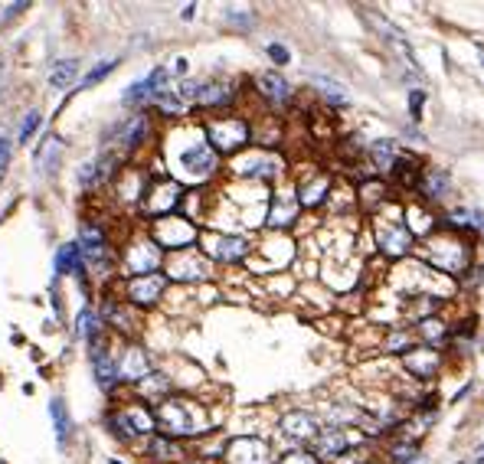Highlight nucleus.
Here are the masks:
<instances>
[{
	"instance_id": "nucleus-29",
	"label": "nucleus",
	"mask_w": 484,
	"mask_h": 464,
	"mask_svg": "<svg viewBox=\"0 0 484 464\" xmlns=\"http://www.w3.org/2000/svg\"><path fill=\"white\" fill-rule=\"evenodd\" d=\"M295 206H298L295 200H288V203H285V200H279V206L272 209V226H285V223L295 216Z\"/></svg>"
},
{
	"instance_id": "nucleus-12",
	"label": "nucleus",
	"mask_w": 484,
	"mask_h": 464,
	"mask_svg": "<svg viewBox=\"0 0 484 464\" xmlns=\"http://www.w3.org/2000/svg\"><path fill=\"white\" fill-rule=\"evenodd\" d=\"M380 236V246L387 248L389 255H403L409 248V229L403 226V223H393V226H380L377 229Z\"/></svg>"
},
{
	"instance_id": "nucleus-33",
	"label": "nucleus",
	"mask_w": 484,
	"mask_h": 464,
	"mask_svg": "<svg viewBox=\"0 0 484 464\" xmlns=\"http://www.w3.org/2000/svg\"><path fill=\"white\" fill-rule=\"evenodd\" d=\"M79 246H105V236L95 226H82L79 229Z\"/></svg>"
},
{
	"instance_id": "nucleus-2",
	"label": "nucleus",
	"mask_w": 484,
	"mask_h": 464,
	"mask_svg": "<svg viewBox=\"0 0 484 464\" xmlns=\"http://www.w3.org/2000/svg\"><path fill=\"white\" fill-rule=\"evenodd\" d=\"M196 239V229L190 219L180 216H161L154 223V242L164 248H187Z\"/></svg>"
},
{
	"instance_id": "nucleus-31",
	"label": "nucleus",
	"mask_w": 484,
	"mask_h": 464,
	"mask_svg": "<svg viewBox=\"0 0 484 464\" xmlns=\"http://www.w3.org/2000/svg\"><path fill=\"white\" fill-rule=\"evenodd\" d=\"M151 454H157V458H180V448H177L171 438H154Z\"/></svg>"
},
{
	"instance_id": "nucleus-19",
	"label": "nucleus",
	"mask_w": 484,
	"mask_h": 464,
	"mask_svg": "<svg viewBox=\"0 0 484 464\" xmlns=\"http://www.w3.org/2000/svg\"><path fill=\"white\" fill-rule=\"evenodd\" d=\"M49 415H53L56 438H59V445H65V442H69V432H72V422H69L65 402H63V399H53V406H49Z\"/></svg>"
},
{
	"instance_id": "nucleus-39",
	"label": "nucleus",
	"mask_w": 484,
	"mask_h": 464,
	"mask_svg": "<svg viewBox=\"0 0 484 464\" xmlns=\"http://www.w3.org/2000/svg\"><path fill=\"white\" fill-rule=\"evenodd\" d=\"M269 56L275 59V63H288V49H285V46H279V43L269 46Z\"/></svg>"
},
{
	"instance_id": "nucleus-26",
	"label": "nucleus",
	"mask_w": 484,
	"mask_h": 464,
	"mask_svg": "<svg viewBox=\"0 0 484 464\" xmlns=\"http://www.w3.org/2000/svg\"><path fill=\"white\" fill-rule=\"evenodd\" d=\"M426 193L429 196H445L448 193V173L432 170L429 177H426Z\"/></svg>"
},
{
	"instance_id": "nucleus-34",
	"label": "nucleus",
	"mask_w": 484,
	"mask_h": 464,
	"mask_svg": "<svg viewBox=\"0 0 484 464\" xmlns=\"http://www.w3.org/2000/svg\"><path fill=\"white\" fill-rule=\"evenodd\" d=\"M144 98H151V92H148V86L144 82H134V86L125 92V105H141Z\"/></svg>"
},
{
	"instance_id": "nucleus-17",
	"label": "nucleus",
	"mask_w": 484,
	"mask_h": 464,
	"mask_svg": "<svg viewBox=\"0 0 484 464\" xmlns=\"http://www.w3.org/2000/svg\"><path fill=\"white\" fill-rule=\"evenodd\" d=\"M76 76H79L76 59H59V63L53 65V72H49V86L53 88H69L72 82H76Z\"/></svg>"
},
{
	"instance_id": "nucleus-9",
	"label": "nucleus",
	"mask_w": 484,
	"mask_h": 464,
	"mask_svg": "<svg viewBox=\"0 0 484 464\" xmlns=\"http://www.w3.org/2000/svg\"><path fill=\"white\" fill-rule=\"evenodd\" d=\"M151 373V363H148V353L141 350V346H128L125 356H121L118 363V376L121 379H131V383H141V379Z\"/></svg>"
},
{
	"instance_id": "nucleus-30",
	"label": "nucleus",
	"mask_w": 484,
	"mask_h": 464,
	"mask_svg": "<svg viewBox=\"0 0 484 464\" xmlns=\"http://www.w3.org/2000/svg\"><path fill=\"white\" fill-rule=\"evenodd\" d=\"M373 157H377L380 167H389V163H393V157H396L393 141H377V144H373Z\"/></svg>"
},
{
	"instance_id": "nucleus-16",
	"label": "nucleus",
	"mask_w": 484,
	"mask_h": 464,
	"mask_svg": "<svg viewBox=\"0 0 484 464\" xmlns=\"http://www.w3.org/2000/svg\"><path fill=\"white\" fill-rule=\"evenodd\" d=\"M177 200H180V186L177 184H164V186H157L151 193V213H161V216H167V209L171 206H177Z\"/></svg>"
},
{
	"instance_id": "nucleus-37",
	"label": "nucleus",
	"mask_w": 484,
	"mask_h": 464,
	"mask_svg": "<svg viewBox=\"0 0 484 464\" xmlns=\"http://www.w3.org/2000/svg\"><path fill=\"white\" fill-rule=\"evenodd\" d=\"M98 177V163H86V167H82V170H79V184H92V180H95Z\"/></svg>"
},
{
	"instance_id": "nucleus-1",
	"label": "nucleus",
	"mask_w": 484,
	"mask_h": 464,
	"mask_svg": "<svg viewBox=\"0 0 484 464\" xmlns=\"http://www.w3.org/2000/svg\"><path fill=\"white\" fill-rule=\"evenodd\" d=\"M154 422H157L167 435H196L206 429L203 415H200V409H196L190 399H164L161 406H157Z\"/></svg>"
},
{
	"instance_id": "nucleus-18",
	"label": "nucleus",
	"mask_w": 484,
	"mask_h": 464,
	"mask_svg": "<svg viewBox=\"0 0 484 464\" xmlns=\"http://www.w3.org/2000/svg\"><path fill=\"white\" fill-rule=\"evenodd\" d=\"M144 128H148V125H144V118H141V115H134V118L125 121V125L118 128L115 141H118L121 147H134V144H138V141L144 138Z\"/></svg>"
},
{
	"instance_id": "nucleus-13",
	"label": "nucleus",
	"mask_w": 484,
	"mask_h": 464,
	"mask_svg": "<svg viewBox=\"0 0 484 464\" xmlns=\"http://www.w3.org/2000/svg\"><path fill=\"white\" fill-rule=\"evenodd\" d=\"M206 262L196 259L194 252H183V259H177L171 265V278H183V281H196V278H206Z\"/></svg>"
},
{
	"instance_id": "nucleus-4",
	"label": "nucleus",
	"mask_w": 484,
	"mask_h": 464,
	"mask_svg": "<svg viewBox=\"0 0 484 464\" xmlns=\"http://www.w3.org/2000/svg\"><path fill=\"white\" fill-rule=\"evenodd\" d=\"M226 458H229V464H272L269 448H265V442H258V438H239V442H233Z\"/></svg>"
},
{
	"instance_id": "nucleus-38",
	"label": "nucleus",
	"mask_w": 484,
	"mask_h": 464,
	"mask_svg": "<svg viewBox=\"0 0 484 464\" xmlns=\"http://www.w3.org/2000/svg\"><path fill=\"white\" fill-rule=\"evenodd\" d=\"M7 163H10V138H3V134H0V173H3Z\"/></svg>"
},
{
	"instance_id": "nucleus-20",
	"label": "nucleus",
	"mask_w": 484,
	"mask_h": 464,
	"mask_svg": "<svg viewBox=\"0 0 484 464\" xmlns=\"http://www.w3.org/2000/svg\"><path fill=\"white\" fill-rule=\"evenodd\" d=\"M229 98H233V92H229L226 86H200V92H196V102H200V105H210V109H213V105H226Z\"/></svg>"
},
{
	"instance_id": "nucleus-24",
	"label": "nucleus",
	"mask_w": 484,
	"mask_h": 464,
	"mask_svg": "<svg viewBox=\"0 0 484 464\" xmlns=\"http://www.w3.org/2000/svg\"><path fill=\"white\" fill-rule=\"evenodd\" d=\"M79 255H82V262L86 265H92V269H102L108 259V246H79Z\"/></svg>"
},
{
	"instance_id": "nucleus-35",
	"label": "nucleus",
	"mask_w": 484,
	"mask_h": 464,
	"mask_svg": "<svg viewBox=\"0 0 484 464\" xmlns=\"http://www.w3.org/2000/svg\"><path fill=\"white\" fill-rule=\"evenodd\" d=\"M36 128H40V111H30V115H26V121H23V128H20V141H26Z\"/></svg>"
},
{
	"instance_id": "nucleus-15",
	"label": "nucleus",
	"mask_w": 484,
	"mask_h": 464,
	"mask_svg": "<svg viewBox=\"0 0 484 464\" xmlns=\"http://www.w3.org/2000/svg\"><path fill=\"white\" fill-rule=\"evenodd\" d=\"M258 88H262V95L272 98L275 105H281V102H288V82L281 76H275V72H265V76H258Z\"/></svg>"
},
{
	"instance_id": "nucleus-10",
	"label": "nucleus",
	"mask_w": 484,
	"mask_h": 464,
	"mask_svg": "<svg viewBox=\"0 0 484 464\" xmlns=\"http://www.w3.org/2000/svg\"><path fill=\"white\" fill-rule=\"evenodd\" d=\"M111 425H121V435L154 432V415L134 406V409H128V412H121V415H115V419H111Z\"/></svg>"
},
{
	"instance_id": "nucleus-5",
	"label": "nucleus",
	"mask_w": 484,
	"mask_h": 464,
	"mask_svg": "<svg viewBox=\"0 0 484 464\" xmlns=\"http://www.w3.org/2000/svg\"><path fill=\"white\" fill-rule=\"evenodd\" d=\"M157 265H161V252H157L154 242H134L128 248V271H134L138 278L141 275H154Z\"/></svg>"
},
{
	"instance_id": "nucleus-40",
	"label": "nucleus",
	"mask_w": 484,
	"mask_h": 464,
	"mask_svg": "<svg viewBox=\"0 0 484 464\" xmlns=\"http://www.w3.org/2000/svg\"><path fill=\"white\" fill-rule=\"evenodd\" d=\"M281 464H318V461H314L311 454H288Z\"/></svg>"
},
{
	"instance_id": "nucleus-28",
	"label": "nucleus",
	"mask_w": 484,
	"mask_h": 464,
	"mask_svg": "<svg viewBox=\"0 0 484 464\" xmlns=\"http://www.w3.org/2000/svg\"><path fill=\"white\" fill-rule=\"evenodd\" d=\"M76 334H79V337H95V334H98V317H95V314H92V311H82V314H79Z\"/></svg>"
},
{
	"instance_id": "nucleus-7",
	"label": "nucleus",
	"mask_w": 484,
	"mask_h": 464,
	"mask_svg": "<svg viewBox=\"0 0 484 464\" xmlns=\"http://www.w3.org/2000/svg\"><path fill=\"white\" fill-rule=\"evenodd\" d=\"M206 252L219 262H239L249 252V242L239 236H206Z\"/></svg>"
},
{
	"instance_id": "nucleus-8",
	"label": "nucleus",
	"mask_w": 484,
	"mask_h": 464,
	"mask_svg": "<svg viewBox=\"0 0 484 464\" xmlns=\"http://www.w3.org/2000/svg\"><path fill=\"white\" fill-rule=\"evenodd\" d=\"M281 429H285V435L288 438H295V442H314L318 438V422L308 415V412H288L285 419H281Z\"/></svg>"
},
{
	"instance_id": "nucleus-23",
	"label": "nucleus",
	"mask_w": 484,
	"mask_h": 464,
	"mask_svg": "<svg viewBox=\"0 0 484 464\" xmlns=\"http://www.w3.org/2000/svg\"><path fill=\"white\" fill-rule=\"evenodd\" d=\"M154 102H157V109L167 111V115H183V111H187V105L180 102V95H177V92H171V88H167V92H161V95L154 98Z\"/></svg>"
},
{
	"instance_id": "nucleus-42",
	"label": "nucleus",
	"mask_w": 484,
	"mask_h": 464,
	"mask_svg": "<svg viewBox=\"0 0 484 464\" xmlns=\"http://www.w3.org/2000/svg\"><path fill=\"white\" fill-rule=\"evenodd\" d=\"M474 464H484V445L478 448V454H474Z\"/></svg>"
},
{
	"instance_id": "nucleus-21",
	"label": "nucleus",
	"mask_w": 484,
	"mask_h": 464,
	"mask_svg": "<svg viewBox=\"0 0 484 464\" xmlns=\"http://www.w3.org/2000/svg\"><path fill=\"white\" fill-rule=\"evenodd\" d=\"M82 265V255H79V246H63L59 255H56V271L59 275H72Z\"/></svg>"
},
{
	"instance_id": "nucleus-36",
	"label": "nucleus",
	"mask_w": 484,
	"mask_h": 464,
	"mask_svg": "<svg viewBox=\"0 0 484 464\" xmlns=\"http://www.w3.org/2000/svg\"><path fill=\"white\" fill-rule=\"evenodd\" d=\"M393 461H396V464L416 461V448H412V445H406V448H396V451H393Z\"/></svg>"
},
{
	"instance_id": "nucleus-27",
	"label": "nucleus",
	"mask_w": 484,
	"mask_h": 464,
	"mask_svg": "<svg viewBox=\"0 0 484 464\" xmlns=\"http://www.w3.org/2000/svg\"><path fill=\"white\" fill-rule=\"evenodd\" d=\"M167 389H171V383L161 373H148V376L141 379V392L144 396H157V392H167Z\"/></svg>"
},
{
	"instance_id": "nucleus-6",
	"label": "nucleus",
	"mask_w": 484,
	"mask_h": 464,
	"mask_svg": "<svg viewBox=\"0 0 484 464\" xmlns=\"http://www.w3.org/2000/svg\"><path fill=\"white\" fill-rule=\"evenodd\" d=\"M164 288H167V278L164 275H141V278H131L128 285V298L138 304H154L157 298L164 294Z\"/></svg>"
},
{
	"instance_id": "nucleus-11",
	"label": "nucleus",
	"mask_w": 484,
	"mask_h": 464,
	"mask_svg": "<svg viewBox=\"0 0 484 464\" xmlns=\"http://www.w3.org/2000/svg\"><path fill=\"white\" fill-rule=\"evenodd\" d=\"M180 163L190 173H210L216 167V154H213V147H210V144H194L190 151H183Z\"/></svg>"
},
{
	"instance_id": "nucleus-25",
	"label": "nucleus",
	"mask_w": 484,
	"mask_h": 464,
	"mask_svg": "<svg viewBox=\"0 0 484 464\" xmlns=\"http://www.w3.org/2000/svg\"><path fill=\"white\" fill-rule=\"evenodd\" d=\"M311 82L314 86H321V92L327 98H331L334 105H344V88L337 86V82H334V79H324V76H311Z\"/></svg>"
},
{
	"instance_id": "nucleus-41",
	"label": "nucleus",
	"mask_w": 484,
	"mask_h": 464,
	"mask_svg": "<svg viewBox=\"0 0 484 464\" xmlns=\"http://www.w3.org/2000/svg\"><path fill=\"white\" fill-rule=\"evenodd\" d=\"M422 92H412V98H409V102H412V115H416V118H419V111H422Z\"/></svg>"
},
{
	"instance_id": "nucleus-3",
	"label": "nucleus",
	"mask_w": 484,
	"mask_h": 464,
	"mask_svg": "<svg viewBox=\"0 0 484 464\" xmlns=\"http://www.w3.org/2000/svg\"><path fill=\"white\" fill-rule=\"evenodd\" d=\"M206 134H210V141H213V147H219L223 154L236 151V147H242V144L249 141V128H246V121H239V118L213 121V125L206 128Z\"/></svg>"
},
{
	"instance_id": "nucleus-32",
	"label": "nucleus",
	"mask_w": 484,
	"mask_h": 464,
	"mask_svg": "<svg viewBox=\"0 0 484 464\" xmlns=\"http://www.w3.org/2000/svg\"><path fill=\"white\" fill-rule=\"evenodd\" d=\"M115 65H118V63H98L95 69H92V72H88V76L82 79V88H88V86H95V82H102V79H105L108 72L115 69Z\"/></svg>"
},
{
	"instance_id": "nucleus-22",
	"label": "nucleus",
	"mask_w": 484,
	"mask_h": 464,
	"mask_svg": "<svg viewBox=\"0 0 484 464\" xmlns=\"http://www.w3.org/2000/svg\"><path fill=\"white\" fill-rule=\"evenodd\" d=\"M95 360V379H98V386H115V379H118V367L108 360V356H102V353H95L92 356Z\"/></svg>"
},
{
	"instance_id": "nucleus-14",
	"label": "nucleus",
	"mask_w": 484,
	"mask_h": 464,
	"mask_svg": "<svg viewBox=\"0 0 484 464\" xmlns=\"http://www.w3.org/2000/svg\"><path fill=\"white\" fill-rule=\"evenodd\" d=\"M344 448H347V435L337 432V429H331V432H324L314 438V451L321 454V458H337Z\"/></svg>"
}]
</instances>
